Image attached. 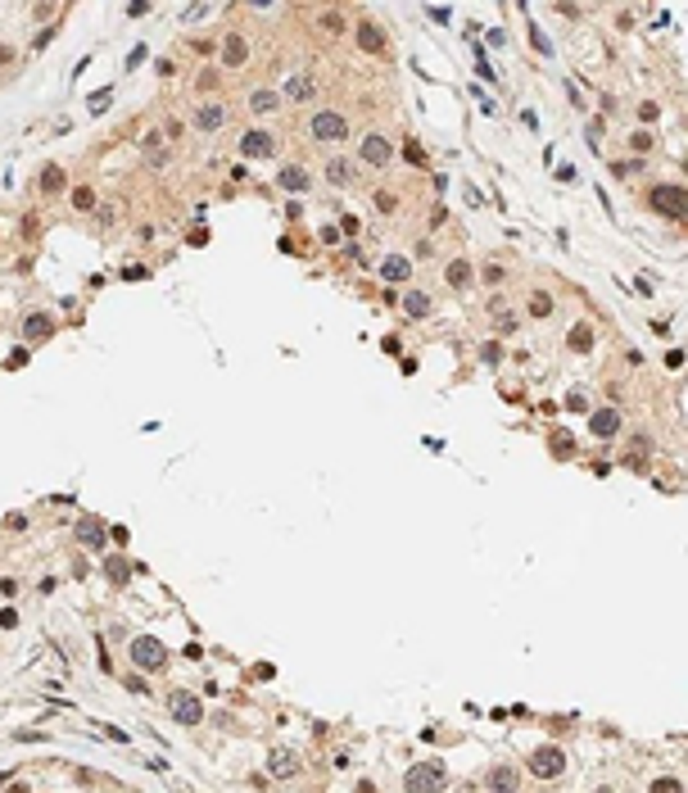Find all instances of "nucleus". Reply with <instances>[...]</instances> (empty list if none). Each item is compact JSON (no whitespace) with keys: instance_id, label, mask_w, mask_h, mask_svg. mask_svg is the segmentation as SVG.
Masks as SVG:
<instances>
[{"instance_id":"41","label":"nucleus","mask_w":688,"mask_h":793,"mask_svg":"<svg viewBox=\"0 0 688 793\" xmlns=\"http://www.w3.org/2000/svg\"><path fill=\"white\" fill-rule=\"evenodd\" d=\"M358 793H376V785H371V780H362V785H358Z\"/></svg>"},{"instance_id":"40","label":"nucleus","mask_w":688,"mask_h":793,"mask_svg":"<svg viewBox=\"0 0 688 793\" xmlns=\"http://www.w3.org/2000/svg\"><path fill=\"white\" fill-rule=\"evenodd\" d=\"M9 59H14V50H9V45H0V69H5Z\"/></svg>"},{"instance_id":"18","label":"nucleus","mask_w":688,"mask_h":793,"mask_svg":"<svg viewBox=\"0 0 688 793\" xmlns=\"http://www.w3.org/2000/svg\"><path fill=\"white\" fill-rule=\"evenodd\" d=\"M276 186H281V190H308L313 186V177L308 173H303V168H281V173H276Z\"/></svg>"},{"instance_id":"12","label":"nucleus","mask_w":688,"mask_h":793,"mask_svg":"<svg viewBox=\"0 0 688 793\" xmlns=\"http://www.w3.org/2000/svg\"><path fill=\"white\" fill-rule=\"evenodd\" d=\"M245 59H250V41H245L241 32H227V41H222V64H227V69H241Z\"/></svg>"},{"instance_id":"35","label":"nucleus","mask_w":688,"mask_h":793,"mask_svg":"<svg viewBox=\"0 0 688 793\" xmlns=\"http://www.w3.org/2000/svg\"><path fill=\"white\" fill-rule=\"evenodd\" d=\"M340 27H344V18L336 14V9H331V14H322V32H340Z\"/></svg>"},{"instance_id":"8","label":"nucleus","mask_w":688,"mask_h":793,"mask_svg":"<svg viewBox=\"0 0 688 793\" xmlns=\"http://www.w3.org/2000/svg\"><path fill=\"white\" fill-rule=\"evenodd\" d=\"M73 540H78L82 549H104L109 535H104V521L100 517H78V521H73Z\"/></svg>"},{"instance_id":"15","label":"nucleus","mask_w":688,"mask_h":793,"mask_svg":"<svg viewBox=\"0 0 688 793\" xmlns=\"http://www.w3.org/2000/svg\"><path fill=\"white\" fill-rule=\"evenodd\" d=\"M222 122H227V109L217 100H208V104H199V109H195V127L199 132H217Z\"/></svg>"},{"instance_id":"27","label":"nucleus","mask_w":688,"mask_h":793,"mask_svg":"<svg viewBox=\"0 0 688 793\" xmlns=\"http://www.w3.org/2000/svg\"><path fill=\"white\" fill-rule=\"evenodd\" d=\"M41 190H64V168L59 164H45L41 168Z\"/></svg>"},{"instance_id":"21","label":"nucleus","mask_w":688,"mask_h":793,"mask_svg":"<svg viewBox=\"0 0 688 793\" xmlns=\"http://www.w3.org/2000/svg\"><path fill=\"white\" fill-rule=\"evenodd\" d=\"M380 276H385V281H408V276H413V263L399 259V254H389V259L380 263Z\"/></svg>"},{"instance_id":"32","label":"nucleus","mask_w":688,"mask_h":793,"mask_svg":"<svg viewBox=\"0 0 688 793\" xmlns=\"http://www.w3.org/2000/svg\"><path fill=\"white\" fill-rule=\"evenodd\" d=\"M480 358L489 363V367H499V363H503V345H499V340H489V345L480 349Z\"/></svg>"},{"instance_id":"34","label":"nucleus","mask_w":688,"mask_h":793,"mask_svg":"<svg viewBox=\"0 0 688 793\" xmlns=\"http://www.w3.org/2000/svg\"><path fill=\"white\" fill-rule=\"evenodd\" d=\"M629 146H634L638 155H647V150H652V132H634V136H629Z\"/></svg>"},{"instance_id":"20","label":"nucleus","mask_w":688,"mask_h":793,"mask_svg":"<svg viewBox=\"0 0 688 793\" xmlns=\"http://www.w3.org/2000/svg\"><path fill=\"white\" fill-rule=\"evenodd\" d=\"M50 331H55V318H50V313H32V318H27V327H23V336H27V340H45Z\"/></svg>"},{"instance_id":"43","label":"nucleus","mask_w":688,"mask_h":793,"mask_svg":"<svg viewBox=\"0 0 688 793\" xmlns=\"http://www.w3.org/2000/svg\"><path fill=\"white\" fill-rule=\"evenodd\" d=\"M0 785H5V776H0Z\"/></svg>"},{"instance_id":"39","label":"nucleus","mask_w":688,"mask_h":793,"mask_svg":"<svg viewBox=\"0 0 688 793\" xmlns=\"http://www.w3.org/2000/svg\"><path fill=\"white\" fill-rule=\"evenodd\" d=\"M376 209H385V213H389V209H394V195H389V190H380V195H376Z\"/></svg>"},{"instance_id":"24","label":"nucleus","mask_w":688,"mask_h":793,"mask_svg":"<svg viewBox=\"0 0 688 793\" xmlns=\"http://www.w3.org/2000/svg\"><path fill=\"white\" fill-rule=\"evenodd\" d=\"M104 576H109L113 585H127V580H131V562L127 558H104Z\"/></svg>"},{"instance_id":"3","label":"nucleus","mask_w":688,"mask_h":793,"mask_svg":"<svg viewBox=\"0 0 688 793\" xmlns=\"http://www.w3.org/2000/svg\"><path fill=\"white\" fill-rule=\"evenodd\" d=\"M444 780L448 776H444L439 762H417V766L403 776V793H439V789H444Z\"/></svg>"},{"instance_id":"2","label":"nucleus","mask_w":688,"mask_h":793,"mask_svg":"<svg viewBox=\"0 0 688 793\" xmlns=\"http://www.w3.org/2000/svg\"><path fill=\"white\" fill-rule=\"evenodd\" d=\"M308 132H313V141H322V146H340V141L349 136V122H344V113H336V109H317L308 118Z\"/></svg>"},{"instance_id":"33","label":"nucleus","mask_w":688,"mask_h":793,"mask_svg":"<svg viewBox=\"0 0 688 793\" xmlns=\"http://www.w3.org/2000/svg\"><path fill=\"white\" fill-rule=\"evenodd\" d=\"M73 204H78V209H95V190L91 186H78V190H73Z\"/></svg>"},{"instance_id":"28","label":"nucleus","mask_w":688,"mask_h":793,"mask_svg":"<svg viewBox=\"0 0 688 793\" xmlns=\"http://www.w3.org/2000/svg\"><path fill=\"white\" fill-rule=\"evenodd\" d=\"M480 281H485V286H503V281H508V267H503V263H489V267L480 272Z\"/></svg>"},{"instance_id":"19","label":"nucleus","mask_w":688,"mask_h":793,"mask_svg":"<svg viewBox=\"0 0 688 793\" xmlns=\"http://www.w3.org/2000/svg\"><path fill=\"white\" fill-rule=\"evenodd\" d=\"M353 173H358V168H353L349 164V159H331V164H327V181H331V186H353Z\"/></svg>"},{"instance_id":"6","label":"nucleus","mask_w":688,"mask_h":793,"mask_svg":"<svg viewBox=\"0 0 688 793\" xmlns=\"http://www.w3.org/2000/svg\"><path fill=\"white\" fill-rule=\"evenodd\" d=\"M358 159H362V164H371V168H385L389 159H394V146H389V136H380V132H371V136H362V146H358Z\"/></svg>"},{"instance_id":"7","label":"nucleus","mask_w":688,"mask_h":793,"mask_svg":"<svg viewBox=\"0 0 688 793\" xmlns=\"http://www.w3.org/2000/svg\"><path fill=\"white\" fill-rule=\"evenodd\" d=\"M168 707H172V716H177L181 725H199V721H204V703H199L195 694H186V689H177V694H172V699H168Z\"/></svg>"},{"instance_id":"25","label":"nucleus","mask_w":688,"mask_h":793,"mask_svg":"<svg viewBox=\"0 0 688 793\" xmlns=\"http://www.w3.org/2000/svg\"><path fill=\"white\" fill-rule=\"evenodd\" d=\"M530 318H534V322L552 318V295H548V290H530Z\"/></svg>"},{"instance_id":"29","label":"nucleus","mask_w":688,"mask_h":793,"mask_svg":"<svg viewBox=\"0 0 688 793\" xmlns=\"http://www.w3.org/2000/svg\"><path fill=\"white\" fill-rule=\"evenodd\" d=\"M647 793H684V785H680V780H671V776H661V780L647 785Z\"/></svg>"},{"instance_id":"14","label":"nucleus","mask_w":688,"mask_h":793,"mask_svg":"<svg viewBox=\"0 0 688 793\" xmlns=\"http://www.w3.org/2000/svg\"><path fill=\"white\" fill-rule=\"evenodd\" d=\"M403 313H408L413 322H422V318L435 313V300H430L426 290H403Z\"/></svg>"},{"instance_id":"5","label":"nucleus","mask_w":688,"mask_h":793,"mask_svg":"<svg viewBox=\"0 0 688 793\" xmlns=\"http://www.w3.org/2000/svg\"><path fill=\"white\" fill-rule=\"evenodd\" d=\"M530 771H534L539 780H557L561 771H566V752H561L557 743H543V748L530 752Z\"/></svg>"},{"instance_id":"9","label":"nucleus","mask_w":688,"mask_h":793,"mask_svg":"<svg viewBox=\"0 0 688 793\" xmlns=\"http://www.w3.org/2000/svg\"><path fill=\"white\" fill-rule=\"evenodd\" d=\"M241 155L245 159H272L276 155V136H272V132H245V136H241Z\"/></svg>"},{"instance_id":"22","label":"nucleus","mask_w":688,"mask_h":793,"mask_svg":"<svg viewBox=\"0 0 688 793\" xmlns=\"http://www.w3.org/2000/svg\"><path fill=\"white\" fill-rule=\"evenodd\" d=\"M566 345L575 349V353H589V349H594V327H589V322H575V327H571V336H566Z\"/></svg>"},{"instance_id":"11","label":"nucleus","mask_w":688,"mask_h":793,"mask_svg":"<svg viewBox=\"0 0 688 793\" xmlns=\"http://www.w3.org/2000/svg\"><path fill=\"white\" fill-rule=\"evenodd\" d=\"M589 431H594L598 440H616V435H620V413H616V408H602V413L589 417Z\"/></svg>"},{"instance_id":"16","label":"nucleus","mask_w":688,"mask_h":793,"mask_svg":"<svg viewBox=\"0 0 688 793\" xmlns=\"http://www.w3.org/2000/svg\"><path fill=\"white\" fill-rule=\"evenodd\" d=\"M444 281L453 286V290H466V286L475 281V267H471V259H453L444 267Z\"/></svg>"},{"instance_id":"13","label":"nucleus","mask_w":688,"mask_h":793,"mask_svg":"<svg viewBox=\"0 0 688 793\" xmlns=\"http://www.w3.org/2000/svg\"><path fill=\"white\" fill-rule=\"evenodd\" d=\"M281 95H285V100H294V104H308L313 95H317V82H313L308 73H294V78L285 82V91H281Z\"/></svg>"},{"instance_id":"31","label":"nucleus","mask_w":688,"mask_h":793,"mask_svg":"<svg viewBox=\"0 0 688 793\" xmlns=\"http://www.w3.org/2000/svg\"><path fill=\"white\" fill-rule=\"evenodd\" d=\"M516 327H521V322H516V313H503V318H494V331H499V336H512Z\"/></svg>"},{"instance_id":"36","label":"nucleus","mask_w":688,"mask_h":793,"mask_svg":"<svg viewBox=\"0 0 688 793\" xmlns=\"http://www.w3.org/2000/svg\"><path fill=\"white\" fill-rule=\"evenodd\" d=\"M489 313H494V318H503V313H512V304L503 300V295H489Z\"/></svg>"},{"instance_id":"4","label":"nucleus","mask_w":688,"mask_h":793,"mask_svg":"<svg viewBox=\"0 0 688 793\" xmlns=\"http://www.w3.org/2000/svg\"><path fill=\"white\" fill-rule=\"evenodd\" d=\"M131 662H136L141 671H164V666H168V648L159 644V639H150V635H136V639H131Z\"/></svg>"},{"instance_id":"30","label":"nucleus","mask_w":688,"mask_h":793,"mask_svg":"<svg viewBox=\"0 0 688 793\" xmlns=\"http://www.w3.org/2000/svg\"><path fill=\"white\" fill-rule=\"evenodd\" d=\"M566 408H571V413H589V395H585V390H571V395H566Z\"/></svg>"},{"instance_id":"42","label":"nucleus","mask_w":688,"mask_h":793,"mask_svg":"<svg viewBox=\"0 0 688 793\" xmlns=\"http://www.w3.org/2000/svg\"><path fill=\"white\" fill-rule=\"evenodd\" d=\"M9 793H32V789H27V785H9Z\"/></svg>"},{"instance_id":"23","label":"nucleus","mask_w":688,"mask_h":793,"mask_svg":"<svg viewBox=\"0 0 688 793\" xmlns=\"http://www.w3.org/2000/svg\"><path fill=\"white\" fill-rule=\"evenodd\" d=\"M281 109V95L276 91H254L250 95V113H276Z\"/></svg>"},{"instance_id":"38","label":"nucleus","mask_w":688,"mask_h":793,"mask_svg":"<svg viewBox=\"0 0 688 793\" xmlns=\"http://www.w3.org/2000/svg\"><path fill=\"white\" fill-rule=\"evenodd\" d=\"M552 454H571V435H552Z\"/></svg>"},{"instance_id":"37","label":"nucleus","mask_w":688,"mask_h":793,"mask_svg":"<svg viewBox=\"0 0 688 793\" xmlns=\"http://www.w3.org/2000/svg\"><path fill=\"white\" fill-rule=\"evenodd\" d=\"M127 689H131V694H150V685H145V675H127Z\"/></svg>"},{"instance_id":"1","label":"nucleus","mask_w":688,"mask_h":793,"mask_svg":"<svg viewBox=\"0 0 688 793\" xmlns=\"http://www.w3.org/2000/svg\"><path fill=\"white\" fill-rule=\"evenodd\" d=\"M647 204H652L657 213H666L671 223H680V218H688V190L675 186V181H661V186H652Z\"/></svg>"},{"instance_id":"17","label":"nucleus","mask_w":688,"mask_h":793,"mask_svg":"<svg viewBox=\"0 0 688 793\" xmlns=\"http://www.w3.org/2000/svg\"><path fill=\"white\" fill-rule=\"evenodd\" d=\"M358 45L367 55H385V32L376 23H358Z\"/></svg>"},{"instance_id":"10","label":"nucleus","mask_w":688,"mask_h":793,"mask_svg":"<svg viewBox=\"0 0 688 793\" xmlns=\"http://www.w3.org/2000/svg\"><path fill=\"white\" fill-rule=\"evenodd\" d=\"M516 785H521V776H516V766H508V762L489 766V776H485V789L489 793H516Z\"/></svg>"},{"instance_id":"26","label":"nucleus","mask_w":688,"mask_h":793,"mask_svg":"<svg viewBox=\"0 0 688 793\" xmlns=\"http://www.w3.org/2000/svg\"><path fill=\"white\" fill-rule=\"evenodd\" d=\"M294 771H299V762H294L290 752H272V776H276V780L294 776Z\"/></svg>"}]
</instances>
